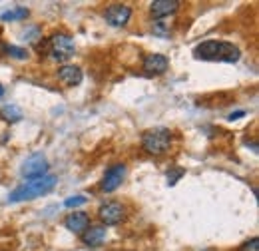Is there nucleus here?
I'll use <instances>...</instances> for the list:
<instances>
[{
  "label": "nucleus",
  "mask_w": 259,
  "mask_h": 251,
  "mask_svg": "<svg viewBox=\"0 0 259 251\" xmlns=\"http://www.w3.org/2000/svg\"><path fill=\"white\" fill-rule=\"evenodd\" d=\"M2 50L6 52V56H12V58H16V60H24V58L28 56L26 50H24V48H18V46H4Z\"/></svg>",
  "instance_id": "dca6fc26"
},
{
  "label": "nucleus",
  "mask_w": 259,
  "mask_h": 251,
  "mask_svg": "<svg viewBox=\"0 0 259 251\" xmlns=\"http://www.w3.org/2000/svg\"><path fill=\"white\" fill-rule=\"evenodd\" d=\"M26 16H28V8L16 6V8L8 10V12H4L0 18H2V22H16V20H24Z\"/></svg>",
  "instance_id": "4468645a"
},
{
  "label": "nucleus",
  "mask_w": 259,
  "mask_h": 251,
  "mask_svg": "<svg viewBox=\"0 0 259 251\" xmlns=\"http://www.w3.org/2000/svg\"><path fill=\"white\" fill-rule=\"evenodd\" d=\"M194 56L197 60H207V62H237L241 52L237 46L226 40H205L194 48Z\"/></svg>",
  "instance_id": "f257e3e1"
},
{
  "label": "nucleus",
  "mask_w": 259,
  "mask_h": 251,
  "mask_svg": "<svg viewBox=\"0 0 259 251\" xmlns=\"http://www.w3.org/2000/svg\"><path fill=\"white\" fill-rule=\"evenodd\" d=\"M180 8V2L178 0H154L150 4V10L156 18H163V16H169L174 14L176 10Z\"/></svg>",
  "instance_id": "f8f14e48"
},
{
  "label": "nucleus",
  "mask_w": 259,
  "mask_h": 251,
  "mask_svg": "<svg viewBox=\"0 0 259 251\" xmlns=\"http://www.w3.org/2000/svg\"><path fill=\"white\" fill-rule=\"evenodd\" d=\"M171 132L167 128H154L144 132L142 136V148L152 156H162L171 146Z\"/></svg>",
  "instance_id": "7ed1b4c3"
},
{
  "label": "nucleus",
  "mask_w": 259,
  "mask_h": 251,
  "mask_svg": "<svg viewBox=\"0 0 259 251\" xmlns=\"http://www.w3.org/2000/svg\"><path fill=\"white\" fill-rule=\"evenodd\" d=\"M182 174H184V170H178L176 174H171V176H167V184H169V186H174V184H176V180H178V178H180Z\"/></svg>",
  "instance_id": "aec40b11"
},
{
  "label": "nucleus",
  "mask_w": 259,
  "mask_h": 251,
  "mask_svg": "<svg viewBox=\"0 0 259 251\" xmlns=\"http://www.w3.org/2000/svg\"><path fill=\"white\" fill-rule=\"evenodd\" d=\"M239 116H243V112H235V114H231L229 118H231V120H235V118H239Z\"/></svg>",
  "instance_id": "412c9836"
},
{
  "label": "nucleus",
  "mask_w": 259,
  "mask_h": 251,
  "mask_svg": "<svg viewBox=\"0 0 259 251\" xmlns=\"http://www.w3.org/2000/svg\"><path fill=\"white\" fill-rule=\"evenodd\" d=\"M167 66H169V62L163 54H148L144 58V64H142V68L148 76H160L167 70Z\"/></svg>",
  "instance_id": "1a4fd4ad"
},
{
  "label": "nucleus",
  "mask_w": 259,
  "mask_h": 251,
  "mask_svg": "<svg viewBox=\"0 0 259 251\" xmlns=\"http://www.w3.org/2000/svg\"><path fill=\"white\" fill-rule=\"evenodd\" d=\"M88 201V197L86 195H72V197H68L64 201L66 207H76V205H84Z\"/></svg>",
  "instance_id": "f3484780"
},
{
  "label": "nucleus",
  "mask_w": 259,
  "mask_h": 251,
  "mask_svg": "<svg viewBox=\"0 0 259 251\" xmlns=\"http://www.w3.org/2000/svg\"><path fill=\"white\" fill-rule=\"evenodd\" d=\"M46 50H48V54H50L54 60L64 62V60H68V58L74 56V52H76V44H74V40H72L68 34H54V36L48 38V42H46Z\"/></svg>",
  "instance_id": "20e7f679"
},
{
  "label": "nucleus",
  "mask_w": 259,
  "mask_h": 251,
  "mask_svg": "<svg viewBox=\"0 0 259 251\" xmlns=\"http://www.w3.org/2000/svg\"><path fill=\"white\" fill-rule=\"evenodd\" d=\"M132 16V8L128 4H110L104 12V18L110 26H124Z\"/></svg>",
  "instance_id": "0eeeda50"
},
{
  "label": "nucleus",
  "mask_w": 259,
  "mask_h": 251,
  "mask_svg": "<svg viewBox=\"0 0 259 251\" xmlns=\"http://www.w3.org/2000/svg\"><path fill=\"white\" fill-rule=\"evenodd\" d=\"M2 94H4V88H2V86H0V98H2Z\"/></svg>",
  "instance_id": "4be33fe9"
},
{
  "label": "nucleus",
  "mask_w": 259,
  "mask_h": 251,
  "mask_svg": "<svg viewBox=\"0 0 259 251\" xmlns=\"http://www.w3.org/2000/svg\"><path fill=\"white\" fill-rule=\"evenodd\" d=\"M124 178H126V165H122V163H114V165H110V168L106 170L100 188L104 189V191H114V189H118L120 186H122Z\"/></svg>",
  "instance_id": "39448f33"
},
{
  "label": "nucleus",
  "mask_w": 259,
  "mask_h": 251,
  "mask_svg": "<svg viewBox=\"0 0 259 251\" xmlns=\"http://www.w3.org/2000/svg\"><path fill=\"white\" fill-rule=\"evenodd\" d=\"M104 239H106V227H102V225H90V227L82 233V241H84L86 245H90V247L102 245Z\"/></svg>",
  "instance_id": "ddd939ff"
},
{
  "label": "nucleus",
  "mask_w": 259,
  "mask_h": 251,
  "mask_svg": "<svg viewBox=\"0 0 259 251\" xmlns=\"http://www.w3.org/2000/svg\"><path fill=\"white\" fill-rule=\"evenodd\" d=\"M152 30H154V34H158V36H162V38H167V36H169V28L163 26L162 20H156V22L152 24Z\"/></svg>",
  "instance_id": "a211bd4d"
},
{
  "label": "nucleus",
  "mask_w": 259,
  "mask_h": 251,
  "mask_svg": "<svg viewBox=\"0 0 259 251\" xmlns=\"http://www.w3.org/2000/svg\"><path fill=\"white\" fill-rule=\"evenodd\" d=\"M46 172H48V161H46V157L42 156V154L30 156L24 161V165H22V176H26L30 180L46 176Z\"/></svg>",
  "instance_id": "6e6552de"
},
{
  "label": "nucleus",
  "mask_w": 259,
  "mask_h": 251,
  "mask_svg": "<svg viewBox=\"0 0 259 251\" xmlns=\"http://www.w3.org/2000/svg\"><path fill=\"white\" fill-rule=\"evenodd\" d=\"M98 216H100V220L104 221L106 225H118L120 221H124V218H126V210L118 201H108V203H104L98 210Z\"/></svg>",
  "instance_id": "423d86ee"
},
{
  "label": "nucleus",
  "mask_w": 259,
  "mask_h": 251,
  "mask_svg": "<svg viewBox=\"0 0 259 251\" xmlns=\"http://www.w3.org/2000/svg\"><path fill=\"white\" fill-rule=\"evenodd\" d=\"M64 227L72 233H84L90 227V218L84 212H74L64 220Z\"/></svg>",
  "instance_id": "9d476101"
},
{
  "label": "nucleus",
  "mask_w": 259,
  "mask_h": 251,
  "mask_svg": "<svg viewBox=\"0 0 259 251\" xmlns=\"http://www.w3.org/2000/svg\"><path fill=\"white\" fill-rule=\"evenodd\" d=\"M82 78H84V74H82V70L78 68V66H70V64H66L62 66L60 70H58V80L64 84V86H78L80 82H82Z\"/></svg>",
  "instance_id": "9b49d317"
},
{
  "label": "nucleus",
  "mask_w": 259,
  "mask_h": 251,
  "mask_svg": "<svg viewBox=\"0 0 259 251\" xmlns=\"http://www.w3.org/2000/svg\"><path fill=\"white\" fill-rule=\"evenodd\" d=\"M56 186V176H42L36 180H28L22 186H18L16 189H12L10 193V201H26V199H34L40 197L44 193H48L50 189H54Z\"/></svg>",
  "instance_id": "f03ea898"
},
{
  "label": "nucleus",
  "mask_w": 259,
  "mask_h": 251,
  "mask_svg": "<svg viewBox=\"0 0 259 251\" xmlns=\"http://www.w3.org/2000/svg\"><path fill=\"white\" fill-rule=\"evenodd\" d=\"M0 116H2L6 122H16V120L22 118V112H20L16 106H4V108L0 110Z\"/></svg>",
  "instance_id": "2eb2a0df"
},
{
  "label": "nucleus",
  "mask_w": 259,
  "mask_h": 251,
  "mask_svg": "<svg viewBox=\"0 0 259 251\" xmlns=\"http://www.w3.org/2000/svg\"><path fill=\"white\" fill-rule=\"evenodd\" d=\"M241 251H259V239L257 237H251L249 241H245L241 245Z\"/></svg>",
  "instance_id": "6ab92c4d"
}]
</instances>
